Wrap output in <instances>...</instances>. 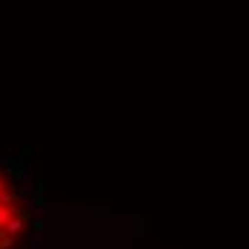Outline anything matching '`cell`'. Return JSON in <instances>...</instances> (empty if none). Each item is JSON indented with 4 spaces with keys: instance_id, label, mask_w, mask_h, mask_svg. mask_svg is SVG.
<instances>
[{
    "instance_id": "8992f818",
    "label": "cell",
    "mask_w": 249,
    "mask_h": 249,
    "mask_svg": "<svg viewBox=\"0 0 249 249\" xmlns=\"http://www.w3.org/2000/svg\"><path fill=\"white\" fill-rule=\"evenodd\" d=\"M0 189H6V180H3V178H0Z\"/></svg>"
},
{
    "instance_id": "277c9868",
    "label": "cell",
    "mask_w": 249,
    "mask_h": 249,
    "mask_svg": "<svg viewBox=\"0 0 249 249\" xmlns=\"http://www.w3.org/2000/svg\"><path fill=\"white\" fill-rule=\"evenodd\" d=\"M26 249H46V241H43V238H32V241L26 244Z\"/></svg>"
},
{
    "instance_id": "6da1fadb",
    "label": "cell",
    "mask_w": 249,
    "mask_h": 249,
    "mask_svg": "<svg viewBox=\"0 0 249 249\" xmlns=\"http://www.w3.org/2000/svg\"><path fill=\"white\" fill-rule=\"evenodd\" d=\"M20 232H23V218H20V215H12V218L6 221V226H3V235L15 238V235H20Z\"/></svg>"
},
{
    "instance_id": "5b68a950",
    "label": "cell",
    "mask_w": 249,
    "mask_h": 249,
    "mask_svg": "<svg viewBox=\"0 0 249 249\" xmlns=\"http://www.w3.org/2000/svg\"><path fill=\"white\" fill-rule=\"evenodd\" d=\"M12 200H15V195H12V192L0 189V203H3V206H12Z\"/></svg>"
},
{
    "instance_id": "7a4b0ae2",
    "label": "cell",
    "mask_w": 249,
    "mask_h": 249,
    "mask_svg": "<svg viewBox=\"0 0 249 249\" xmlns=\"http://www.w3.org/2000/svg\"><path fill=\"white\" fill-rule=\"evenodd\" d=\"M29 218H32V229H35V232H40V229H43V226H46V212H43V209H40V206H35V209H32V215H29Z\"/></svg>"
},
{
    "instance_id": "3957f363",
    "label": "cell",
    "mask_w": 249,
    "mask_h": 249,
    "mask_svg": "<svg viewBox=\"0 0 249 249\" xmlns=\"http://www.w3.org/2000/svg\"><path fill=\"white\" fill-rule=\"evenodd\" d=\"M12 215H15L12 206H3V203H0V235H3V226H6V221H9Z\"/></svg>"
}]
</instances>
